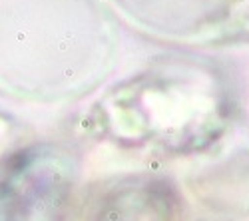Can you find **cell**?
<instances>
[{"label":"cell","instance_id":"1","mask_svg":"<svg viewBox=\"0 0 249 221\" xmlns=\"http://www.w3.org/2000/svg\"><path fill=\"white\" fill-rule=\"evenodd\" d=\"M174 204L163 186L134 184L104 199L94 221H170Z\"/></svg>","mask_w":249,"mask_h":221}]
</instances>
